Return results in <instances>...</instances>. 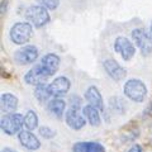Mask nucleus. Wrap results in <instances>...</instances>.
<instances>
[{"label":"nucleus","mask_w":152,"mask_h":152,"mask_svg":"<svg viewBox=\"0 0 152 152\" xmlns=\"http://www.w3.org/2000/svg\"><path fill=\"white\" fill-rule=\"evenodd\" d=\"M123 91L124 95L131 99L132 102L136 103H141L145 100L146 95H147V88L146 85L138 79H131L124 84V88H123Z\"/></svg>","instance_id":"f257e3e1"},{"label":"nucleus","mask_w":152,"mask_h":152,"mask_svg":"<svg viewBox=\"0 0 152 152\" xmlns=\"http://www.w3.org/2000/svg\"><path fill=\"white\" fill-rule=\"evenodd\" d=\"M32 33H33V28L29 22H18L12 27L9 36H10L13 43L26 45L27 42H29Z\"/></svg>","instance_id":"f03ea898"},{"label":"nucleus","mask_w":152,"mask_h":152,"mask_svg":"<svg viewBox=\"0 0 152 152\" xmlns=\"http://www.w3.org/2000/svg\"><path fill=\"white\" fill-rule=\"evenodd\" d=\"M24 124V117L19 113H9L1 118V131L8 136H13L15 133L22 131V127Z\"/></svg>","instance_id":"7ed1b4c3"},{"label":"nucleus","mask_w":152,"mask_h":152,"mask_svg":"<svg viewBox=\"0 0 152 152\" xmlns=\"http://www.w3.org/2000/svg\"><path fill=\"white\" fill-rule=\"evenodd\" d=\"M26 18L32 26H34L37 28L43 27L50 22V14L47 12V8L42 5L29 7L26 13Z\"/></svg>","instance_id":"20e7f679"},{"label":"nucleus","mask_w":152,"mask_h":152,"mask_svg":"<svg viewBox=\"0 0 152 152\" xmlns=\"http://www.w3.org/2000/svg\"><path fill=\"white\" fill-rule=\"evenodd\" d=\"M65 121H66V124H67L71 129H75V131L81 129L85 126L86 121H85V118H84L83 110L80 112V103L71 104L69 110L65 113Z\"/></svg>","instance_id":"39448f33"},{"label":"nucleus","mask_w":152,"mask_h":152,"mask_svg":"<svg viewBox=\"0 0 152 152\" xmlns=\"http://www.w3.org/2000/svg\"><path fill=\"white\" fill-rule=\"evenodd\" d=\"M132 38L143 56H148L152 53V37L148 32H146L142 28H137L132 31Z\"/></svg>","instance_id":"423d86ee"},{"label":"nucleus","mask_w":152,"mask_h":152,"mask_svg":"<svg viewBox=\"0 0 152 152\" xmlns=\"http://www.w3.org/2000/svg\"><path fill=\"white\" fill-rule=\"evenodd\" d=\"M14 58L19 65H29L38 58V48L36 46H24L14 53Z\"/></svg>","instance_id":"0eeeda50"},{"label":"nucleus","mask_w":152,"mask_h":152,"mask_svg":"<svg viewBox=\"0 0 152 152\" xmlns=\"http://www.w3.org/2000/svg\"><path fill=\"white\" fill-rule=\"evenodd\" d=\"M114 51L118 52L124 61H129L136 53V48L132 42L126 37H118L114 42Z\"/></svg>","instance_id":"6e6552de"},{"label":"nucleus","mask_w":152,"mask_h":152,"mask_svg":"<svg viewBox=\"0 0 152 152\" xmlns=\"http://www.w3.org/2000/svg\"><path fill=\"white\" fill-rule=\"evenodd\" d=\"M50 76L47 75V72L43 70V67L41 66V64H38L36 66H33V67L28 71L24 76V81L28 84V85H41V84H45L46 80L48 79Z\"/></svg>","instance_id":"1a4fd4ad"},{"label":"nucleus","mask_w":152,"mask_h":152,"mask_svg":"<svg viewBox=\"0 0 152 152\" xmlns=\"http://www.w3.org/2000/svg\"><path fill=\"white\" fill-rule=\"evenodd\" d=\"M70 86H71L70 80L67 77H65V76H60V77L55 79L48 85V90L52 96L60 98V96H64L65 94H67V91L70 90Z\"/></svg>","instance_id":"9d476101"},{"label":"nucleus","mask_w":152,"mask_h":152,"mask_svg":"<svg viewBox=\"0 0 152 152\" xmlns=\"http://www.w3.org/2000/svg\"><path fill=\"white\" fill-rule=\"evenodd\" d=\"M104 69H105L107 71V74L110 76V77L113 80H115V81H121V80H123L126 77V70L122 67V66L117 62L115 60H112V58H108L104 61Z\"/></svg>","instance_id":"9b49d317"},{"label":"nucleus","mask_w":152,"mask_h":152,"mask_svg":"<svg viewBox=\"0 0 152 152\" xmlns=\"http://www.w3.org/2000/svg\"><path fill=\"white\" fill-rule=\"evenodd\" d=\"M39 64L47 72V75L51 77L57 72V70L60 67V57L55 53H47L46 56L42 57Z\"/></svg>","instance_id":"f8f14e48"},{"label":"nucleus","mask_w":152,"mask_h":152,"mask_svg":"<svg viewBox=\"0 0 152 152\" xmlns=\"http://www.w3.org/2000/svg\"><path fill=\"white\" fill-rule=\"evenodd\" d=\"M19 142L23 147H26L28 150H32V151H36L41 147V142L37 137L33 134L32 132L29 131H20L19 132Z\"/></svg>","instance_id":"ddd939ff"},{"label":"nucleus","mask_w":152,"mask_h":152,"mask_svg":"<svg viewBox=\"0 0 152 152\" xmlns=\"http://www.w3.org/2000/svg\"><path fill=\"white\" fill-rule=\"evenodd\" d=\"M85 99L89 102L90 105H93L95 108H98L99 110H104V103H103V98L100 91L98 90L96 86H90L86 93H85Z\"/></svg>","instance_id":"4468645a"},{"label":"nucleus","mask_w":152,"mask_h":152,"mask_svg":"<svg viewBox=\"0 0 152 152\" xmlns=\"http://www.w3.org/2000/svg\"><path fill=\"white\" fill-rule=\"evenodd\" d=\"M72 152H105V147L99 142H76Z\"/></svg>","instance_id":"2eb2a0df"},{"label":"nucleus","mask_w":152,"mask_h":152,"mask_svg":"<svg viewBox=\"0 0 152 152\" xmlns=\"http://www.w3.org/2000/svg\"><path fill=\"white\" fill-rule=\"evenodd\" d=\"M18 108V99L13 94L5 93L1 95V110L4 113H14Z\"/></svg>","instance_id":"dca6fc26"},{"label":"nucleus","mask_w":152,"mask_h":152,"mask_svg":"<svg viewBox=\"0 0 152 152\" xmlns=\"http://www.w3.org/2000/svg\"><path fill=\"white\" fill-rule=\"evenodd\" d=\"M99 109L95 108L93 105H85L83 108V114L84 117L86 118V121L91 124L93 127H98L99 124H100V114H99Z\"/></svg>","instance_id":"f3484780"},{"label":"nucleus","mask_w":152,"mask_h":152,"mask_svg":"<svg viewBox=\"0 0 152 152\" xmlns=\"http://www.w3.org/2000/svg\"><path fill=\"white\" fill-rule=\"evenodd\" d=\"M65 108H66V103L60 98L52 99L51 102H48V105H47L48 112L52 114V115H55L56 118H62L64 117Z\"/></svg>","instance_id":"a211bd4d"},{"label":"nucleus","mask_w":152,"mask_h":152,"mask_svg":"<svg viewBox=\"0 0 152 152\" xmlns=\"http://www.w3.org/2000/svg\"><path fill=\"white\" fill-rule=\"evenodd\" d=\"M34 96L39 102H47L48 100V99L52 96L50 90H48V85H46V84L37 85L36 89H34Z\"/></svg>","instance_id":"6ab92c4d"},{"label":"nucleus","mask_w":152,"mask_h":152,"mask_svg":"<svg viewBox=\"0 0 152 152\" xmlns=\"http://www.w3.org/2000/svg\"><path fill=\"white\" fill-rule=\"evenodd\" d=\"M24 126L27 127L28 131H33L38 127V117L36 112L28 110L27 114L24 115Z\"/></svg>","instance_id":"aec40b11"},{"label":"nucleus","mask_w":152,"mask_h":152,"mask_svg":"<svg viewBox=\"0 0 152 152\" xmlns=\"http://www.w3.org/2000/svg\"><path fill=\"white\" fill-rule=\"evenodd\" d=\"M37 1L39 3V5L50 9V10H55L60 5V0H37Z\"/></svg>","instance_id":"412c9836"},{"label":"nucleus","mask_w":152,"mask_h":152,"mask_svg":"<svg viewBox=\"0 0 152 152\" xmlns=\"http://www.w3.org/2000/svg\"><path fill=\"white\" fill-rule=\"evenodd\" d=\"M39 134L46 140H51L56 136V133H55L53 129H51L50 127H41L39 128Z\"/></svg>","instance_id":"4be33fe9"},{"label":"nucleus","mask_w":152,"mask_h":152,"mask_svg":"<svg viewBox=\"0 0 152 152\" xmlns=\"http://www.w3.org/2000/svg\"><path fill=\"white\" fill-rule=\"evenodd\" d=\"M128 152H142V148H141V146H140V145H134V146H132V147H131Z\"/></svg>","instance_id":"5701e85b"},{"label":"nucleus","mask_w":152,"mask_h":152,"mask_svg":"<svg viewBox=\"0 0 152 152\" xmlns=\"http://www.w3.org/2000/svg\"><path fill=\"white\" fill-rule=\"evenodd\" d=\"M7 4H8V0H4V1H1V14L5 13V10H7Z\"/></svg>","instance_id":"b1692460"},{"label":"nucleus","mask_w":152,"mask_h":152,"mask_svg":"<svg viewBox=\"0 0 152 152\" xmlns=\"http://www.w3.org/2000/svg\"><path fill=\"white\" fill-rule=\"evenodd\" d=\"M1 152H17L15 150H12V148H8V147H5V148H3Z\"/></svg>","instance_id":"393cba45"},{"label":"nucleus","mask_w":152,"mask_h":152,"mask_svg":"<svg viewBox=\"0 0 152 152\" xmlns=\"http://www.w3.org/2000/svg\"><path fill=\"white\" fill-rule=\"evenodd\" d=\"M151 36H152V24H151Z\"/></svg>","instance_id":"a878e982"}]
</instances>
